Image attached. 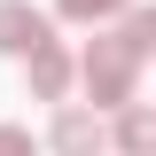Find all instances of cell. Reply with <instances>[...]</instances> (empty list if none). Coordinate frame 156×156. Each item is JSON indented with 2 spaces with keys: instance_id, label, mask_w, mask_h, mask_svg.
Returning a JSON list of instances; mask_svg holds the SVG:
<instances>
[{
  "instance_id": "6da1fadb",
  "label": "cell",
  "mask_w": 156,
  "mask_h": 156,
  "mask_svg": "<svg viewBox=\"0 0 156 156\" xmlns=\"http://www.w3.org/2000/svg\"><path fill=\"white\" fill-rule=\"evenodd\" d=\"M78 78H86V94H94V117L125 109V101H133V78H140V55H125L117 39H94L86 62H78Z\"/></svg>"
},
{
  "instance_id": "7a4b0ae2",
  "label": "cell",
  "mask_w": 156,
  "mask_h": 156,
  "mask_svg": "<svg viewBox=\"0 0 156 156\" xmlns=\"http://www.w3.org/2000/svg\"><path fill=\"white\" fill-rule=\"evenodd\" d=\"M47 39H55L47 8H31V0H0V55H31V47H47Z\"/></svg>"
},
{
  "instance_id": "3957f363",
  "label": "cell",
  "mask_w": 156,
  "mask_h": 156,
  "mask_svg": "<svg viewBox=\"0 0 156 156\" xmlns=\"http://www.w3.org/2000/svg\"><path fill=\"white\" fill-rule=\"evenodd\" d=\"M23 78H31V101H62V94H70V55L47 39V47L23 55Z\"/></svg>"
},
{
  "instance_id": "277c9868",
  "label": "cell",
  "mask_w": 156,
  "mask_h": 156,
  "mask_svg": "<svg viewBox=\"0 0 156 156\" xmlns=\"http://www.w3.org/2000/svg\"><path fill=\"white\" fill-rule=\"evenodd\" d=\"M101 117L94 109H55V156H101Z\"/></svg>"
},
{
  "instance_id": "5b68a950",
  "label": "cell",
  "mask_w": 156,
  "mask_h": 156,
  "mask_svg": "<svg viewBox=\"0 0 156 156\" xmlns=\"http://www.w3.org/2000/svg\"><path fill=\"white\" fill-rule=\"evenodd\" d=\"M109 140H117V156H156V109H148V101H125Z\"/></svg>"
},
{
  "instance_id": "8992f818",
  "label": "cell",
  "mask_w": 156,
  "mask_h": 156,
  "mask_svg": "<svg viewBox=\"0 0 156 156\" xmlns=\"http://www.w3.org/2000/svg\"><path fill=\"white\" fill-rule=\"evenodd\" d=\"M117 47L148 62V47H156V16H148V8H125V23H117Z\"/></svg>"
},
{
  "instance_id": "52a82bcc",
  "label": "cell",
  "mask_w": 156,
  "mask_h": 156,
  "mask_svg": "<svg viewBox=\"0 0 156 156\" xmlns=\"http://www.w3.org/2000/svg\"><path fill=\"white\" fill-rule=\"evenodd\" d=\"M133 0H55V16H70V23H109V16H125Z\"/></svg>"
},
{
  "instance_id": "ba28073f",
  "label": "cell",
  "mask_w": 156,
  "mask_h": 156,
  "mask_svg": "<svg viewBox=\"0 0 156 156\" xmlns=\"http://www.w3.org/2000/svg\"><path fill=\"white\" fill-rule=\"evenodd\" d=\"M0 156H39V148H31V133H23V125H0Z\"/></svg>"
}]
</instances>
